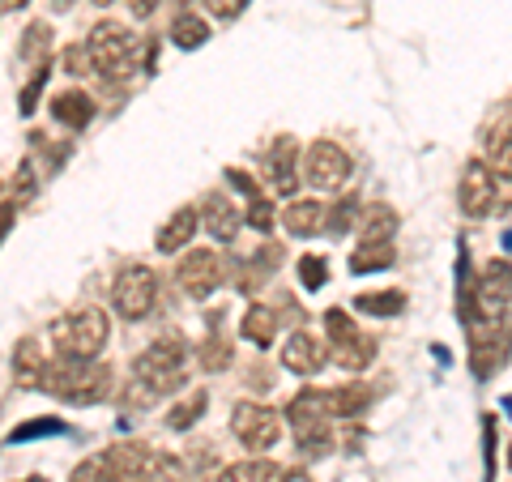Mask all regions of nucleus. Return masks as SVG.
Listing matches in <instances>:
<instances>
[{
  "label": "nucleus",
  "mask_w": 512,
  "mask_h": 482,
  "mask_svg": "<svg viewBox=\"0 0 512 482\" xmlns=\"http://www.w3.org/2000/svg\"><path fill=\"white\" fill-rule=\"evenodd\" d=\"M43 389L56 393L60 401H73V406H94V401H103L111 393V367L94 359L56 355L43 367Z\"/></svg>",
  "instance_id": "nucleus-1"
},
{
  "label": "nucleus",
  "mask_w": 512,
  "mask_h": 482,
  "mask_svg": "<svg viewBox=\"0 0 512 482\" xmlns=\"http://www.w3.org/2000/svg\"><path fill=\"white\" fill-rule=\"evenodd\" d=\"M461 210L470 218H487V214H508L512 210V171H500L474 158L461 171Z\"/></svg>",
  "instance_id": "nucleus-2"
},
{
  "label": "nucleus",
  "mask_w": 512,
  "mask_h": 482,
  "mask_svg": "<svg viewBox=\"0 0 512 482\" xmlns=\"http://www.w3.org/2000/svg\"><path fill=\"white\" fill-rule=\"evenodd\" d=\"M107 312H99L94 303L86 308H73L64 312L56 325H52V342H56V355H69V359H99V350L107 346Z\"/></svg>",
  "instance_id": "nucleus-3"
},
{
  "label": "nucleus",
  "mask_w": 512,
  "mask_h": 482,
  "mask_svg": "<svg viewBox=\"0 0 512 482\" xmlns=\"http://www.w3.org/2000/svg\"><path fill=\"white\" fill-rule=\"evenodd\" d=\"M90 52V69L107 77V82H120V77L133 73V56H137V35L120 22H99L86 39Z\"/></svg>",
  "instance_id": "nucleus-4"
},
{
  "label": "nucleus",
  "mask_w": 512,
  "mask_h": 482,
  "mask_svg": "<svg viewBox=\"0 0 512 482\" xmlns=\"http://www.w3.org/2000/svg\"><path fill=\"white\" fill-rule=\"evenodd\" d=\"M184 359L188 350L180 337H163V342H150L146 355H137L133 363V376L141 380V389L163 397V393H175L184 384Z\"/></svg>",
  "instance_id": "nucleus-5"
},
{
  "label": "nucleus",
  "mask_w": 512,
  "mask_h": 482,
  "mask_svg": "<svg viewBox=\"0 0 512 482\" xmlns=\"http://www.w3.org/2000/svg\"><path fill=\"white\" fill-rule=\"evenodd\" d=\"M286 414H291V427L299 436V448L308 457H325L333 448V431H329V410H325V393L320 389H303L291 406H286Z\"/></svg>",
  "instance_id": "nucleus-6"
},
{
  "label": "nucleus",
  "mask_w": 512,
  "mask_h": 482,
  "mask_svg": "<svg viewBox=\"0 0 512 482\" xmlns=\"http://www.w3.org/2000/svg\"><path fill=\"white\" fill-rule=\"evenodd\" d=\"M325 337H329L325 346H333L329 355H333V363H338V367H346V372H363V367H372L376 342L367 333H359V325L342 308L325 312Z\"/></svg>",
  "instance_id": "nucleus-7"
},
{
  "label": "nucleus",
  "mask_w": 512,
  "mask_h": 482,
  "mask_svg": "<svg viewBox=\"0 0 512 482\" xmlns=\"http://www.w3.org/2000/svg\"><path fill=\"white\" fill-rule=\"evenodd\" d=\"M154 299H158V278L146 265H128V269L116 273V282H111V303H116V312L124 320L150 316Z\"/></svg>",
  "instance_id": "nucleus-8"
},
{
  "label": "nucleus",
  "mask_w": 512,
  "mask_h": 482,
  "mask_svg": "<svg viewBox=\"0 0 512 482\" xmlns=\"http://www.w3.org/2000/svg\"><path fill=\"white\" fill-rule=\"evenodd\" d=\"M231 431H235V440L244 444V448H274L278 436H282V423H278V414L261 406V401H239L235 414H231Z\"/></svg>",
  "instance_id": "nucleus-9"
},
{
  "label": "nucleus",
  "mask_w": 512,
  "mask_h": 482,
  "mask_svg": "<svg viewBox=\"0 0 512 482\" xmlns=\"http://www.w3.org/2000/svg\"><path fill=\"white\" fill-rule=\"evenodd\" d=\"M303 175H308V184L316 192H338L350 180V154L338 146V141H312Z\"/></svg>",
  "instance_id": "nucleus-10"
},
{
  "label": "nucleus",
  "mask_w": 512,
  "mask_h": 482,
  "mask_svg": "<svg viewBox=\"0 0 512 482\" xmlns=\"http://www.w3.org/2000/svg\"><path fill=\"white\" fill-rule=\"evenodd\" d=\"M175 278H180V286H184L192 299L214 295L218 286H222V261H218V252H210V248H192L184 261L175 265Z\"/></svg>",
  "instance_id": "nucleus-11"
},
{
  "label": "nucleus",
  "mask_w": 512,
  "mask_h": 482,
  "mask_svg": "<svg viewBox=\"0 0 512 482\" xmlns=\"http://www.w3.org/2000/svg\"><path fill=\"white\" fill-rule=\"evenodd\" d=\"M150 457H154V448H146V444L107 448V453H99V482H141Z\"/></svg>",
  "instance_id": "nucleus-12"
},
{
  "label": "nucleus",
  "mask_w": 512,
  "mask_h": 482,
  "mask_svg": "<svg viewBox=\"0 0 512 482\" xmlns=\"http://www.w3.org/2000/svg\"><path fill=\"white\" fill-rule=\"evenodd\" d=\"M325 359H329L325 342H320L316 333H308V329L291 333L286 337V346H282V367L286 372H295V376H316L320 367H325Z\"/></svg>",
  "instance_id": "nucleus-13"
},
{
  "label": "nucleus",
  "mask_w": 512,
  "mask_h": 482,
  "mask_svg": "<svg viewBox=\"0 0 512 482\" xmlns=\"http://www.w3.org/2000/svg\"><path fill=\"white\" fill-rule=\"evenodd\" d=\"M239 227H244V214L235 210V201L227 192H210V197H205V231H210L218 244H235Z\"/></svg>",
  "instance_id": "nucleus-14"
},
{
  "label": "nucleus",
  "mask_w": 512,
  "mask_h": 482,
  "mask_svg": "<svg viewBox=\"0 0 512 482\" xmlns=\"http://www.w3.org/2000/svg\"><path fill=\"white\" fill-rule=\"evenodd\" d=\"M278 222L291 235H316V231H325V222H329V210L320 201H291L286 210L278 214Z\"/></svg>",
  "instance_id": "nucleus-15"
},
{
  "label": "nucleus",
  "mask_w": 512,
  "mask_h": 482,
  "mask_svg": "<svg viewBox=\"0 0 512 482\" xmlns=\"http://www.w3.org/2000/svg\"><path fill=\"white\" fill-rule=\"evenodd\" d=\"M201 227V218L192 205H184V210H175L167 222H163V231H158V252H180L192 244V235H197Z\"/></svg>",
  "instance_id": "nucleus-16"
},
{
  "label": "nucleus",
  "mask_w": 512,
  "mask_h": 482,
  "mask_svg": "<svg viewBox=\"0 0 512 482\" xmlns=\"http://www.w3.org/2000/svg\"><path fill=\"white\" fill-rule=\"evenodd\" d=\"M52 116L64 124V128H86L90 120H94V99L86 90H64V94H56L52 103Z\"/></svg>",
  "instance_id": "nucleus-17"
},
{
  "label": "nucleus",
  "mask_w": 512,
  "mask_h": 482,
  "mask_svg": "<svg viewBox=\"0 0 512 482\" xmlns=\"http://www.w3.org/2000/svg\"><path fill=\"white\" fill-rule=\"evenodd\" d=\"M295 141L291 137H278L274 146H269V180H274L278 192H286L291 197L295 192Z\"/></svg>",
  "instance_id": "nucleus-18"
},
{
  "label": "nucleus",
  "mask_w": 512,
  "mask_h": 482,
  "mask_svg": "<svg viewBox=\"0 0 512 482\" xmlns=\"http://www.w3.org/2000/svg\"><path fill=\"white\" fill-rule=\"evenodd\" d=\"M218 482H286V470L278 461H265V457H248V461H235L218 474Z\"/></svg>",
  "instance_id": "nucleus-19"
},
{
  "label": "nucleus",
  "mask_w": 512,
  "mask_h": 482,
  "mask_svg": "<svg viewBox=\"0 0 512 482\" xmlns=\"http://www.w3.org/2000/svg\"><path fill=\"white\" fill-rule=\"evenodd\" d=\"M239 333H244L256 350L269 346L278 337V312L265 308V303H252V308L244 312V320H239Z\"/></svg>",
  "instance_id": "nucleus-20"
},
{
  "label": "nucleus",
  "mask_w": 512,
  "mask_h": 482,
  "mask_svg": "<svg viewBox=\"0 0 512 482\" xmlns=\"http://www.w3.org/2000/svg\"><path fill=\"white\" fill-rule=\"evenodd\" d=\"M393 231H397V214L389 205H372V210L363 214L359 244H393Z\"/></svg>",
  "instance_id": "nucleus-21"
},
{
  "label": "nucleus",
  "mask_w": 512,
  "mask_h": 482,
  "mask_svg": "<svg viewBox=\"0 0 512 482\" xmlns=\"http://www.w3.org/2000/svg\"><path fill=\"white\" fill-rule=\"evenodd\" d=\"M43 367H47L43 346L35 342V337H26V342L18 346V355H13V372H18L22 384H43Z\"/></svg>",
  "instance_id": "nucleus-22"
},
{
  "label": "nucleus",
  "mask_w": 512,
  "mask_h": 482,
  "mask_svg": "<svg viewBox=\"0 0 512 482\" xmlns=\"http://www.w3.org/2000/svg\"><path fill=\"white\" fill-rule=\"evenodd\" d=\"M26 64H52V26H43V22H35L26 30V43H22V52H18Z\"/></svg>",
  "instance_id": "nucleus-23"
},
{
  "label": "nucleus",
  "mask_w": 512,
  "mask_h": 482,
  "mask_svg": "<svg viewBox=\"0 0 512 482\" xmlns=\"http://www.w3.org/2000/svg\"><path fill=\"white\" fill-rule=\"evenodd\" d=\"M393 265V244H359V252L350 256V273H376Z\"/></svg>",
  "instance_id": "nucleus-24"
},
{
  "label": "nucleus",
  "mask_w": 512,
  "mask_h": 482,
  "mask_svg": "<svg viewBox=\"0 0 512 482\" xmlns=\"http://www.w3.org/2000/svg\"><path fill=\"white\" fill-rule=\"evenodd\" d=\"M171 39L180 43V47H201L205 39H210V26H205L197 13H175V22H171Z\"/></svg>",
  "instance_id": "nucleus-25"
},
{
  "label": "nucleus",
  "mask_w": 512,
  "mask_h": 482,
  "mask_svg": "<svg viewBox=\"0 0 512 482\" xmlns=\"http://www.w3.org/2000/svg\"><path fill=\"white\" fill-rule=\"evenodd\" d=\"M141 482H188V470H184V461L175 453H154Z\"/></svg>",
  "instance_id": "nucleus-26"
},
{
  "label": "nucleus",
  "mask_w": 512,
  "mask_h": 482,
  "mask_svg": "<svg viewBox=\"0 0 512 482\" xmlns=\"http://www.w3.org/2000/svg\"><path fill=\"white\" fill-rule=\"evenodd\" d=\"M355 308L367 316H397L406 308V295L402 291H376V295H359Z\"/></svg>",
  "instance_id": "nucleus-27"
},
{
  "label": "nucleus",
  "mask_w": 512,
  "mask_h": 482,
  "mask_svg": "<svg viewBox=\"0 0 512 482\" xmlns=\"http://www.w3.org/2000/svg\"><path fill=\"white\" fill-rule=\"evenodd\" d=\"M205 406H210V397H205V389H197V393H192L188 401H180V406L171 410L167 427H171V431H184V427H192V423L201 419V410H205Z\"/></svg>",
  "instance_id": "nucleus-28"
},
{
  "label": "nucleus",
  "mask_w": 512,
  "mask_h": 482,
  "mask_svg": "<svg viewBox=\"0 0 512 482\" xmlns=\"http://www.w3.org/2000/svg\"><path fill=\"white\" fill-rule=\"evenodd\" d=\"M227 363H231V346H227V337L210 333V337L201 342V367H205V372H222Z\"/></svg>",
  "instance_id": "nucleus-29"
},
{
  "label": "nucleus",
  "mask_w": 512,
  "mask_h": 482,
  "mask_svg": "<svg viewBox=\"0 0 512 482\" xmlns=\"http://www.w3.org/2000/svg\"><path fill=\"white\" fill-rule=\"evenodd\" d=\"M64 423L60 419H35V423H22L9 431V444H26V440H39V436H60Z\"/></svg>",
  "instance_id": "nucleus-30"
},
{
  "label": "nucleus",
  "mask_w": 512,
  "mask_h": 482,
  "mask_svg": "<svg viewBox=\"0 0 512 482\" xmlns=\"http://www.w3.org/2000/svg\"><path fill=\"white\" fill-rule=\"evenodd\" d=\"M299 282L308 286V291H320V286L329 282V265H325V256H299Z\"/></svg>",
  "instance_id": "nucleus-31"
},
{
  "label": "nucleus",
  "mask_w": 512,
  "mask_h": 482,
  "mask_svg": "<svg viewBox=\"0 0 512 482\" xmlns=\"http://www.w3.org/2000/svg\"><path fill=\"white\" fill-rule=\"evenodd\" d=\"M274 205H269V197H265V192H256V197H248V214H244V222H248V227H256V231H269V227H274Z\"/></svg>",
  "instance_id": "nucleus-32"
},
{
  "label": "nucleus",
  "mask_w": 512,
  "mask_h": 482,
  "mask_svg": "<svg viewBox=\"0 0 512 482\" xmlns=\"http://www.w3.org/2000/svg\"><path fill=\"white\" fill-rule=\"evenodd\" d=\"M355 218H359V197H346L338 210H329V222H325V227H329V231H346Z\"/></svg>",
  "instance_id": "nucleus-33"
},
{
  "label": "nucleus",
  "mask_w": 512,
  "mask_h": 482,
  "mask_svg": "<svg viewBox=\"0 0 512 482\" xmlns=\"http://www.w3.org/2000/svg\"><path fill=\"white\" fill-rule=\"evenodd\" d=\"M47 77H52V64H43V69L35 73V82H30V86L22 90V111H26V116H30V111H35L39 94H43V86H47Z\"/></svg>",
  "instance_id": "nucleus-34"
},
{
  "label": "nucleus",
  "mask_w": 512,
  "mask_h": 482,
  "mask_svg": "<svg viewBox=\"0 0 512 482\" xmlns=\"http://www.w3.org/2000/svg\"><path fill=\"white\" fill-rule=\"evenodd\" d=\"M210 5H214V13H218V18H239L248 0H210Z\"/></svg>",
  "instance_id": "nucleus-35"
},
{
  "label": "nucleus",
  "mask_w": 512,
  "mask_h": 482,
  "mask_svg": "<svg viewBox=\"0 0 512 482\" xmlns=\"http://www.w3.org/2000/svg\"><path fill=\"white\" fill-rule=\"evenodd\" d=\"M483 440H487V478H495V423H483Z\"/></svg>",
  "instance_id": "nucleus-36"
},
{
  "label": "nucleus",
  "mask_w": 512,
  "mask_h": 482,
  "mask_svg": "<svg viewBox=\"0 0 512 482\" xmlns=\"http://www.w3.org/2000/svg\"><path fill=\"white\" fill-rule=\"evenodd\" d=\"M154 9H158V0H133V13H137V18H150Z\"/></svg>",
  "instance_id": "nucleus-37"
},
{
  "label": "nucleus",
  "mask_w": 512,
  "mask_h": 482,
  "mask_svg": "<svg viewBox=\"0 0 512 482\" xmlns=\"http://www.w3.org/2000/svg\"><path fill=\"white\" fill-rule=\"evenodd\" d=\"M22 5H30V0H0V9H22Z\"/></svg>",
  "instance_id": "nucleus-38"
},
{
  "label": "nucleus",
  "mask_w": 512,
  "mask_h": 482,
  "mask_svg": "<svg viewBox=\"0 0 512 482\" xmlns=\"http://www.w3.org/2000/svg\"><path fill=\"white\" fill-rule=\"evenodd\" d=\"M286 482H312L308 474H286Z\"/></svg>",
  "instance_id": "nucleus-39"
},
{
  "label": "nucleus",
  "mask_w": 512,
  "mask_h": 482,
  "mask_svg": "<svg viewBox=\"0 0 512 482\" xmlns=\"http://www.w3.org/2000/svg\"><path fill=\"white\" fill-rule=\"evenodd\" d=\"M56 5H60V9H69V5H73V0H56Z\"/></svg>",
  "instance_id": "nucleus-40"
},
{
  "label": "nucleus",
  "mask_w": 512,
  "mask_h": 482,
  "mask_svg": "<svg viewBox=\"0 0 512 482\" xmlns=\"http://www.w3.org/2000/svg\"><path fill=\"white\" fill-rule=\"evenodd\" d=\"M22 482H47V478H39V474H35V478H22Z\"/></svg>",
  "instance_id": "nucleus-41"
},
{
  "label": "nucleus",
  "mask_w": 512,
  "mask_h": 482,
  "mask_svg": "<svg viewBox=\"0 0 512 482\" xmlns=\"http://www.w3.org/2000/svg\"><path fill=\"white\" fill-rule=\"evenodd\" d=\"M94 5H116V0H94Z\"/></svg>",
  "instance_id": "nucleus-42"
},
{
  "label": "nucleus",
  "mask_w": 512,
  "mask_h": 482,
  "mask_svg": "<svg viewBox=\"0 0 512 482\" xmlns=\"http://www.w3.org/2000/svg\"><path fill=\"white\" fill-rule=\"evenodd\" d=\"M508 461H512V457H508Z\"/></svg>",
  "instance_id": "nucleus-43"
}]
</instances>
